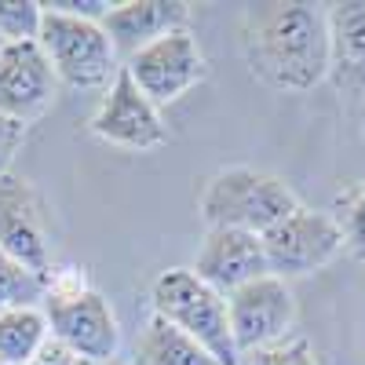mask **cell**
<instances>
[{
	"label": "cell",
	"mask_w": 365,
	"mask_h": 365,
	"mask_svg": "<svg viewBox=\"0 0 365 365\" xmlns=\"http://www.w3.org/2000/svg\"><path fill=\"white\" fill-rule=\"evenodd\" d=\"M237 34L249 73L274 91H311L329 77L325 4H303V0L245 4Z\"/></svg>",
	"instance_id": "obj_1"
},
{
	"label": "cell",
	"mask_w": 365,
	"mask_h": 365,
	"mask_svg": "<svg viewBox=\"0 0 365 365\" xmlns=\"http://www.w3.org/2000/svg\"><path fill=\"white\" fill-rule=\"evenodd\" d=\"M41 311H44L51 340L63 344L73 358L99 365L117 354V344H120L117 314L106 303V296L88 285L84 270L77 267L51 270Z\"/></svg>",
	"instance_id": "obj_2"
},
{
	"label": "cell",
	"mask_w": 365,
	"mask_h": 365,
	"mask_svg": "<svg viewBox=\"0 0 365 365\" xmlns=\"http://www.w3.org/2000/svg\"><path fill=\"white\" fill-rule=\"evenodd\" d=\"M296 205L299 201L285 187V179L252 165H230L212 172L197 194V212L208 227H230L249 234L270 230Z\"/></svg>",
	"instance_id": "obj_3"
},
{
	"label": "cell",
	"mask_w": 365,
	"mask_h": 365,
	"mask_svg": "<svg viewBox=\"0 0 365 365\" xmlns=\"http://www.w3.org/2000/svg\"><path fill=\"white\" fill-rule=\"evenodd\" d=\"M150 303L154 318L175 325L182 336L201 344L220 365H237V347L230 336L227 318V296H220L212 285H205L190 267H168L150 285Z\"/></svg>",
	"instance_id": "obj_4"
},
{
	"label": "cell",
	"mask_w": 365,
	"mask_h": 365,
	"mask_svg": "<svg viewBox=\"0 0 365 365\" xmlns=\"http://www.w3.org/2000/svg\"><path fill=\"white\" fill-rule=\"evenodd\" d=\"M37 44L51 63L58 84H66V88L106 91L113 77L120 73V58L106 37L103 22H88V19H73V15L44 8Z\"/></svg>",
	"instance_id": "obj_5"
},
{
	"label": "cell",
	"mask_w": 365,
	"mask_h": 365,
	"mask_svg": "<svg viewBox=\"0 0 365 365\" xmlns=\"http://www.w3.org/2000/svg\"><path fill=\"white\" fill-rule=\"evenodd\" d=\"M259 241H263L267 270L282 282L314 274L344 252V234H340L336 220L329 212H318L307 205H296L285 220L263 230Z\"/></svg>",
	"instance_id": "obj_6"
},
{
	"label": "cell",
	"mask_w": 365,
	"mask_h": 365,
	"mask_svg": "<svg viewBox=\"0 0 365 365\" xmlns=\"http://www.w3.org/2000/svg\"><path fill=\"white\" fill-rule=\"evenodd\" d=\"M120 66H125L132 84L158 110L179 103L187 91H194L208 77V58H205V51H201V44L190 29L165 34L161 41L146 44L143 51L125 58Z\"/></svg>",
	"instance_id": "obj_7"
},
{
	"label": "cell",
	"mask_w": 365,
	"mask_h": 365,
	"mask_svg": "<svg viewBox=\"0 0 365 365\" xmlns=\"http://www.w3.org/2000/svg\"><path fill=\"white\" fill-rule=\"evenodd\" d=\"M0 252L37 278H51V227L48 201L29 179H0Z\"/></svg>",
	"instance_id": "obj_8"
},
{
	"label": "cell",
	"mask_w": 365,
	"mask_h": 365,
	"mask_svg": "<svg viewBox=\"0 0 365 365\" xmlns=\"http://www.w3.org/2000/svg\"><path fill=\"white\" fill-rule=\"evenodd\" d=\"M227 318H230L237 358H245L259 347L289 340V332L296 325V296L289 282L263 274V278L241 285L227 296Z\"/></svg>",
	"instance_id": "obj_9"
},
{
	"label": "cell",
	"mask_w": 365,
	"mask_h": 365,
	"mask_svg": "<svg viewBox=\"0 0 365 365\" xmlns=\"http://www.w3.org/2000/svg\"><path fill=\"white\" fill-rule=\"evenodd\" d=\"M88 128L96 139L117 150H132V154H150V150L168 143V125L161 120V110L132 84L125 66L113 77V84L103 91L99 110L91 113Z\"/></svg>",
	"instance_id": "obj_10"
},
{
	"label": "cell",
	"mask_w": 365,
	"mask_h": 365,
	"mask_svg": "<svg viewBox=\"0 0 365 365\" xmlns=\"http://www.w3.org/2000/svg\"><path fill=\"white\" fill-rule=\"evenodd\" d=\"M58 96V77L37 41L0 48V113L19 125L41 120Z\"/></svg>",
	"instance_id": "obj_11"
},
{
	"label": "cell",
	"mask_w": 365,
	"mask_h": 365,
	"mask_svg": "<svg viewBox=\"0 0 365 365\" xmlns=\"http://www.w3.org/2000/svg\"><path fill=\"white\" fill-rule=\"evenodd\" d=\"M190 270L197 274L205 285L216 289L220 296H230L234 289H241V285L263 278V274H270L259 234L230 230V227H208L205 230Z\"/></svg>",
	"instance_id": "obj_12"
},
{
	"label": "cell",
	"mask_w": 365,
	"mask_h": 365,
	"mask_svg": "<svg viewBox=\"0 0 365 365\" xmlns=\"http://www.w3.org/2000/svg\"><path fill=\"white\" fill-rule=\"evenodd\" d=\"M329 19V84L340 103L365 106V0L325 4Z\"/></svg>",
	"instance_id": "obj_13"
},
{
	"label": "cell",
	"mask_w": 365,
	"mask_h": 365,
	"mask_svg": "<svg viewBox=\"0 0 365 365\" xmlns=\"http://www.w3.org/2000/svg\"><path fill=\"white\" fill-rule=\"evenodd\" d=\"M190 4L187 0H120L103 19V29L117 51V58H132L146 44L161 41L165 34L187 29Z\"/></svg>",
	"instance_id": "obj_14"
},
{
	"label": "cell",
	"mask_w": 365,
	"mask_h": 365,
	"mask_svg": "<svg viewBox=\"0 0 365 365\" xmlns=\"http://www.w3.org/2000/svg\"><path fill=\"white\" fill-rule=\"evenodd\" d=\"M132 365H220L201 344H194L190 336L161 318L150 314V322L143 325L139 340H135V358Z\"/></svg>",
	"instance_id": "obj_15"
},
{
	"label": "cell",
	"mask_w": 365,
	"mask_h": 365,
	"mask_svg": "<svg viewBox=\"0 0 365 365\" xmlns=\"http://www.w3.org/2000/svg\"><path fill=\"white\" fill-rule=\"evenodd\" d=\"M48 340L51 332L41 307H15L0 314V361L4 365H26Z\"/></svg>",
	"instance_id": "obj_16"
},
{
	"label": "cell",
	"mask_w": 365,
	"mask_h": 365,
	"mask_svg": "<svg viewBox=\"0 0 365 365\" xmlns=\"http://www.w3.org/2000/svg\"><path fill=\"white\" fill-rule=\"evenodd\" d=\"M332 220H336L340 234H344V249H351L354 256L365 259V179L347 182L332 201Z\"/></svg>",
	"instance_id": "obj_17"
},
{
	"label": "cell",
	"mask_w": 365,
	"mask_h": 365,
	"mask_svg": "<svg viewBox=\"0 0 365 365\" xmlns=\"http://www.w3.org/2000/svg\"><path fill=\"white\" fill-rule=\"evenodd\" d=\"M48 282L29 274L26 267L11 263L4 252H0V314H8L15 307H41Z\"/></svg>",
	"instance_id": "obj_18"
},
{
	"label": "cell",
	"mask_w": 365,
	"mask_h": 365,
	"mask_svg": "<svg viewBox=\"0 0 365 365\" xmlns=\"http://www.w3.org/2000/svg\"><path fill=\"white\" fill-rule=\"evenodd\" d=\"M44 8L37 0H0V44L37 41Z\"/></svg>",
	"instance_id": "obj_19"
},
{
	"label": "cell",
	"mask_w": 365,
	"mask_h": 365,
	"mask_svg": "<svg viewBox=\"0 0 365 365\" xmlns=\"http://www.w3.org/2000/svg\"><path fill=\"white\" fill-rule=\"evenodd\" d=\"M237 365H318V361H314V347L307 336H289L282 344H270V347L245 354Z\"/></svg>",
	"instance_id": "obj_20"
},
{
	"label": "cell",
	"mask_w": 365,
	"mask_h": 365,
	"mask_svg": "<svg viewBox=\"0 0 365 365\" xmlns=\"http://www.w3.org/2000/svg\"><path fill=\"white\" fill-rule=\"evenodd\" d=\"M22 143H26V125L8 120L4 113H0V179L11 175V161L22 150Z\"/></svg>",
	"instance_id": "obj_21"
},
{
	"label": "cell",
	"mask_w": 365,
	"mask_h": 365,
	"mask_svg": "<svg viewBox=\"0 0 365 365\" xmlns=\"http://www.w3.org/2000/svg\"><path fill=\"white\" fill-rule=\"evenodd\" d=\"M44 8L73 15V19H88V22H103L113 4H110V0H44Z\"/></svg>",
	"instance_id": "obj_22"
},
{
	"label": "cell",
	"mask_w": 365,
	"mask_h": 365,
	"mask_svg": "<svg viewBox=\"0 0 365 365\" xmlns=\"http://www.w3.org/2000/svg\"><path fill=\"white\" fill-rule=\"evenodd\" d=\"M26 365H81V358H73L63 344H55V340H48L34 358H29Z\"/></svg>",
	"instance_id": "obj_23"
},
{
	"label": "cell",
	"mask_w": 365,
	"mask_h": 365,
	"mask_svg": "<svg viewBox=\"0 0 365 365\" xmlns=\"http://www.w3.org/2000/svg\"><path fill=\"white\" fill-rule=\"evenodd\" d=\"M361 139H365V120H361Z\"/></svg>",
	"instance_id": "obj_24"
},
{
	"label": "cell",
	"mask_w": 365,
	"mask_h": 365,
	"mask_svg": "<svg viewBox=\"0 0 365 365\" xmlns=\"http://www.w3.org/2000/svg\"><path fill=\"white\" fill-rule=\"evenodd\" d=\"M0 365H4V361H0Z\"/></svg>",
	"instance_id": "obj_25"
},
{
	"label": "cell",
	"mask_w": 365,
	"mask_h": 365,
	"mask_svg": "<svg viewBox=\"0 0 365 365\" xmlns=\"http://www.w3.org/2000/svg\"><path fill=\"white\" fill-rule=\"evenodd\" d=\"M0 48H4V44H0Z\"/></svg>",
	"instance_id": "obj_26"
}]
</instances>
